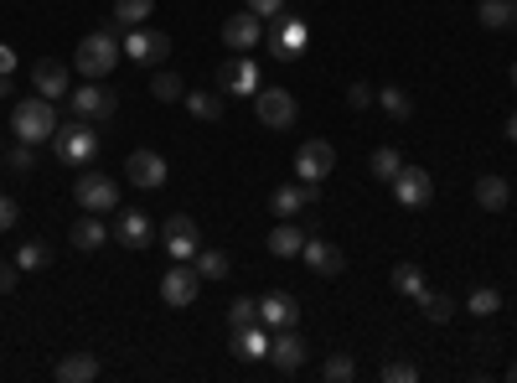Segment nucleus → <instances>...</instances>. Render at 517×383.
I'll list each match as a JSON object with an SVG mask.
<instances>
[{
	"instance_id": "obj_1",
	"label": "nucleus",
	"mask_w": 517,
	"mask_h": 383,
	"mask_svg": "<svg viewBox=\"0 0 517 383\" xmlns=\"http://www.w3.org/2000/svg\"><path fill=\"white\" fill-rule=\"evenodd\" d=\"M119 57H125V52H119L114 26H99V32H88V37L73 47V68H78L83 78H109Z\"/></svg>"
},
{
	"instance_id": "obj_2",
	"label": "nucleus",
	"mask_w": 517,
	"mask_h": 383,
	"mask_svg": "<svg viewBox=\"0 0 517 383\" xmlns=\"http://www.w3.org/2000/svg\"><path fill=\"white\" fill-rule=\"evenodd\" d=\"M11 130H16V140H26V145H42V140H52V130H57V109H52V99H21L16 109H11Z\"/></svg>"
},
{
	"instance_id": "obj_3",
	"label": "nucleus",
	"mask_w": 517,
	"mask_h": 383,
	"mask_svg": "<svg viewBox=\"0 0 517 383\" xmlns=\"http://www.w3.org/2000/svg\"><path fill=\"white\" fill-rule=\"evenodd\" d=\"M99 151V135L88 120H73V125H57L52 130V156L57 161H68V166H83V161H94Z\"/></svg>"
},
{
	"instance_id": "obj_4",
	"label": "nucleus",
	"mask_w": 517,
	"mask_h": 383,
	"mask_svg": "<svg viewBox=\"0 0 517 383\" xmlns=\"http://www.w3.org/2000/svg\"><path fill=\"white\" fill-rule=\"evenodd\" d=\"M73 197H78L83 213H114L119 208V182L104 176V171H83L73 182Z\"/></svg>"
},
{
	"instance_id": "obj_5",
	"label": "nucleus",
	"mask_w": 517,
	"mask_h": 383,
	"mask_svg": "<svg viewBox=\"0 0 517 383\" xmlns=\"http://www.w3.org/2000/svg\"><path fill=\"white\" fill-rule=\"evenodd\" d=\"M197 290H202L197 264H192V259H171V270L161 275V301L181 311V306H192V301H197Z\"/></svg>"
},
{
	"instance_id": "obj_6",
	"label": "nucleus",
	"mask_w": 517,
	"mask_h": 383,
	"mask_svg": "<svg viewBox=\"0 0 517 383\" xmlns=\"http://www.w3.org/2000/svg\"><path fill=\"white\" fill-rule=\"evenodd\" d=\"M331 166H337V145L331 140H300V151H295V176L300 182H326Z\"/></svg>"
},
{
	"instance_id": "obj_7",
	"label": "nucleus",
	"mask_w": 517,
	"mask_h": 383,
	"mask_svg": "<svg viewBox=\"0 0 517 383\" xmlns=\"http://www.w3.org/2000/svg\"><path fill=\"white\" fill-rule=\"evenodd\" d=\"M68 99H73L78 120H109V114L119 109V94H114V88H104V78H88L78 94H68Z\"/></svg>"
},
{
	"instance_id": "obj_8",
	"label": "nucleus",
	"mask_w": 517,
	"mask_h": 383,
	"mask_svg": "<svg viewBox=\"0 0 517 383\" xmlns=\"http://www.w3.org/2000/svg\"><path fill=\"white\" fill-rule=\"evenodd\" d=\"M254 114H259L264 130H290V125H295L290 88H259V94H254Z\"/></svg>"
},
{
	"instance_id": "obj_9",
	"label": "nucleus",
	"mask_w": 517,
	"mask_h": 383,
	"mask_svg": "<svg viewBox=\"0 0 517 383\" xmlns=\"http://www.w3.org/2000/svg\"><path fill=\"white\" fill-rule=\"evenodd\" d=\"M311 47V26L300 16H275V32H269V52L280 57V63H290V57H300Z\"/></svg>"
},
{
	"instance_id": "obj_10",
	"label": "nucleus",
	"mask_w": 517,
	"mask_h": 383,
	"mask_svg": "<svg viewBox=\"0 0 517 383\" xmlns=\"http://www.w3.org/2000/svg\"><path fill=\"white\" fill-rule=\"evenodd\" d=\"M259 42H264V16H254L249 6L223 21V47L228 52H254Z\"/></svg>"
},
{
	"instance_id": "obj_11",
	"label": "nucleus",
	"mask_w": 517,
	"mask_h": 383,
	"mask_svg": "<svg viewBox=\"0 0 517 383\" xmlns=\"http://www.w3.org/2000/svg\"><path fill=\"white\" fill-rule=\"evenodd\" d=\"M161 239H166V254H171V259H197V249H202V233H197V223H192L187 213H171V218L161 223Z\"/></svg>"
},
{
	"instance_id": "obj_12",
	"label": "nucleus",
	"mask_w": 517,
	"mask_h": 383,
	"mask_svg": "<svg viewBox=\"0 0 517 383\" xmlns=\"http://www.w3.org/2000/svg\"><path fill=\"white\" fill-rule=\"evenodd\" d=\"M393 197L404 202V208H424V202L435 197V182H430V171L424 166H399V176H393Z\"/></svg>"
},
{
	"instance_id": "obj_13",
	"label": "nucleus",
	"mask_w": 517,
	"mask_h": 383,
	"mask_svg": "<svg viewBox=\"0 0 517 383\" xmlns=\"http://www.w3.org/2000/svg\"><path fill=\"white\" fill-rule=\"evenodd\" d=\"M316 197H321L316 182H285V187L269 192V213L275 218H300V208H311Z\"/></svg>"
},
{
	"instance_id": "obj_14",
	"label": "nucleus",
	"mask_w": 517,
	"mask_h": 383,
	"mask_svg": "<svg viewBox=\"0 0 517 383\" xmlns=\"http://www.w3.org/2000/svg\"><path fill=\"white\" fill-rule=\"evenodd\" d=\"M119 52L135 57V63H161V57H171V37L166 32H145V26H130V37L119 42Z\"/></svg>"
},
{
	"instance_id": "obj_15",
	"label": "nucleus",
	"mask_w": 517,
	"mask_h": 383,
	"mask_svg": "<svg viewBox=\"0 0 517 383\" xmlns=\"http://www.w3.org/2000/svg\"><path fill=\"white\" fill-rule=\"evenodd\" d=\"M125 176H130L135 187L156 192V187H166V156H156V151H130V156H125Z\"/></svg>"
},
{
	"instance_id": "obj_16",
	"label": "nucleus",
	"mask_w": 517,
	"mask_h": 383,
	"mask_svg": "<svg viewBox=\"0 0 517 383\" xmlns=\"http://www.w3.org/2000/svg\"><path fill=\"white\" fill-rule=\"evenodd\" d=\"M259 321H264V327H295V321H300V301L290 296V290H269V296L259 301Z\"/></svg>"
},
{
	"instance_id": "obj_17",
	"label": "nucleus",
	"mask_w": 517,
	"mask_h": 383,
	"mask_svg": "<svg viewBox=\"0 0 517 383\" xmlns=\"http://www.w3.org/2000/svg\"><path fill=\"white\" fill-rule=\"evenodd\" d=\"M269 363H275L280 373H295L300 363H306V342H300L295 327H280V337H269Z\"/></svg>"
},
{
	"instance_id": "obj_18",
	"label": "nucleus",
	"mask_w": 517,
	"mask_h": 383,
	"mask_svg": "<svg viewBox=\"0 0 517 383\" xmlns=\"http://www.w3.org/2000/svg\"><path fill=\"white\" fill-rule=\"evenodd\" d=\"M223 88L238 99H254L259 94V68H254V57H228L223 63Z\"/></svg>"
},
{
	"instance_id": "obj_19",
	"label": "nucleus",
	"mask_w": 517,
	"mask_h": 383,
	"mask_svg": "<svg viewBox=\"0 0 517 383\" xmlns=\"http://www.w3.org/2000/svg\"><path fill=\"white\" fill-rule=\"evenodd\" d=\"M300 259H306V264H311V270H316L321 280H331V275H342V270H347L342 249H337V244H326V239H306V249H300Z\"/></svg>"
},
{
	"instance_id": "obj_20",
	"label": "nucleus",
	"mask_w": 517,
	"mask_h": 383,
	"mask_svg": "<svg viewBox=\"0 0 517 383\" xmlns=\"http://www.w3.org/2000/svg\"><path fill=\"white\" fill-rule=\"evenodd\" d=\"M300 249H306V228H300L295 218H280L275 228H269V254L275 259H300Z\"/></svg>"
},
{
	"instance_id": "obj_21",
	"label": "nucleus",
	"mask_w": 517,
	"mask_h": 383,
	"mask_svg": "<svg viewBox=\"0 0 517 383\" xmlns=\"http://www.w3.org/2000/svg\"><path fill=\"white\" fill-rule=\"evenodd\" d=\"M114 239L125 244V249H145L150 239H156V223H150L145 213H135V208H130V213H119V223H114Z\"/></svg>"
},
{
	"instance_id": "obj_22",
	"label": "nucleus",
	"mask_w": 517,
	"mask_h": 383,
	"mask_svg": "<svg viewBox=\"0 0 517 383\" xmlns=\"http://www.w3.org/2000/svg\"><path fill=\"white\" fill-rule=\"evenodd\" d=\"M52 378L57 383H94L99 378V358L94 352H68V358H57Z\"/></svg>"
},
{
	"instance_id": "obj_23",
	"label": "nucleus",
	"mask_w": 517,
	"mask_h": 383,
	"mask_svg": "<svg viewBox=\"0 0 517 383\" xmlns=\"http://www.w3.org/2000/svg\"><path fill=\"white\" fill-rule=\"evenodd\" d=\"M32 83H37V94H42V99H68V68H63V63H52V57L32 68Z\"/></svg>"
},
{
	"instance_id": "obj_24",
	"label": "nucleus",
	"mask_w": 517,
	"mask_h": 383,
	"mask_svg": "<svg viewBox=\"0 0 517 383\" xmlns=\"http://www.w3.org/2000/svg\"><path fill=\"white\" fill-rule=\"evenodd\" d=\"M233 352H238V358H249V363L269 358V327H264V321H254V327H238V332H233Z\"/></svg>"
},
{
	"instance_id": "obj_25",
	"label": "nucleus",
	"mask_w": 517,
	"mask_h": 383,
	"mask_svg": "<svg viewBox=\"0 0 517 383\" xmlns=\"http://www.w3.org/2000/svg\"><path fill=\"white\" fill-rule=\"evenodd\" d=\"M476 202H481L486 213H502L507 202H512V182H507V176H481V182H476Z\"/></svg>"
},
{
	"instance_id": "obj_26",
	"label": "nucleus",
	"mask_w": 517,
	"mask_h": 383,
	"mask_svg": "<svg viewBox=\"0 0 517 383\" xmlns=\"http://www.w3.org/2000/svg\"><path fill=\"white\" fill-rule=\"evenodd\" d=\"M481 26H486V32H512L517 6H512V0H481Z\"/></svg>"
},
{
	"instance_id": "obj_27",
	"label": "nucleus",
	"mask_w": 517,
	"mask_h": 383,
	"mask_svg": "<svg viewBox=\"0 0 517 383\" xmlns=\"http://www.w3.org/2000/svg\"><path fill=\"white\" fill-rule=\"evenodd\" d=\"M68 239H73V249H104V239H109V228L99 223V213H88L83 223H73V233H68Z\"/></svg>"
},
{
	"instance_id": "obj_28",
	"label": "nucleus",
	"mask_w": 517,
	"mask_h": 383,
	"mask_svg": "<svg viewBox=\"0 0 517 383\" xmlns=\"http://www.w3.org/2000/svg\"><path fill=\"white\" fill-rule=\"evenodd\" d=\"M414 306L424 311V321H435V327H445V321L455 316V301H450V296H440V290H419Z\"/></svg>"
},
{
	"instance_id": "obj_29",
	"label": "nucleus",
	"mask_w": 517,
	"mask_h": 383,
	"mask_svg": "<svg viewBox=\"0 0 517 383\" xmlns=\"http://www.w3.org/2000/svg\"><path fill=\"white\" fill-rule=\"evenodd\" d=\"M192 264H197V275H202V280H228V270H233V259H228L223 249H197V259H192Z\"/></svg>"
},
{
	"instance_id": "obj_30",
	"label": "nucleus",
	"mask_w": 517,
	"mask_h": 383,
	"mask_svg": "<svg viewBox=\"0 0 517 383\" xmlns=\"http://www.w3.org/2000/svg\"><path fill=\"white\" fill-rule=\"evenodd\" d=\"M156 0H114V26H145Z\"/></svg>"
},
{
	"instance_id": "obj_31",
	"label": "nucleus",
	"mask_w": 517,
	"mask_h": 383,
	"mask_svg": "<svg viewBox=\"0 0 517 383\" xmlns=\"http://www.w3.org/2000/svg\"><path fill=\"white\" fill-rule=\"evenodd\" d=\"M466 311L471 316H497L502 311V290L497 285H476L471 296H466Z\"/></svg>"
},
{
	"instance_id": "obj_32",
	"label": "nucleus",
	"mask_w": 517,
	"mask_h": 383,
	"mask_svg": "<svg viewBox=\"0 0 517 383\" xmlns=\"http://www.w3.org/2000/svg\"><path fill=\"white\" fill-rule=\"evenodd\" d=\"M393 290L414 301L419 290H424V270H419V264H393Z\"/></svg>"
},
{
	"instance_id": "obj_33",
	"label": "nucleus",
	"mask_w": 517,
	"mask_h": 383,
	"mask_svg": "<svg viewBox=\"0 0 517 383\" xmlns=\"http://www.w3.org/2000/svg\"><path fill=\"white\" fill-rule=\"evenodd\" d=\"M16 264H21V275H26V270H47L52 254H47V244H42V239H26V244L16 249Z\"/></svg>"
},
{
	"instance_id": "obj_34",
	"label": "nucleus",
	"mask_w": 517,
	"mask_h": 383,
	"mask_svg": "<svg viewBox=\"0 0 517 383\" xmlns=\"http://www.w3.org/2000/svg\"><path fill=\"white\" fill-rule=\"evenodd\" d=\"M373 104H383V109L393 114V120H409V114H414L409 94H404V88H393V83H388V88H378V99H373Z\"/></svg>"
},
{
	"instance_id": "obj_35",
	"label": "nucleus",
	"mask_w": 517,
	"mask_h": 383,
	"mask_svg": "<svg viewBox=\"0 0 517 383\" xmlns=\"http://www.w3.org/2000/svg\"><path fill=\"white\" fill-rule=\"evenodd\" d=\"M150 94H156L161 104H176V99H187V83H181L176 73H156L150 78Z\"/></svg>"
},
{
	"instance_id": "obj_36",
	"label": "nucleus",
	"mask_w": 517,
	"mask_h": 383,
	"mask_svg": "<svg viewBox=\"0 0 517 383\" xmlns=\"http://www.w3.org/2000/svg\"><path fill=\"white\" fill-rule=\"evenodd\" d=\"M181 104H187V109L197 114V120H207V125H212V120H223V99H218V94H187Z\"/></svg>"
},
{
	"instance_id": "obj_37",
	"label": "nucleus",
	"mask_w": 517,
	"mask_h": 383,
	"mask_svg": "<svg viewBox=\"0 0 517 383\" xmlns=\"http://www.w3.org/2000/svg\"><path fill=\"white\" fill-rule=\"evenodd\" d=\"M368 166H373V176H378V182H393L404 161H399V151H393V145H383V151H373V161H368Z\"/></svg>"
},
{
	"instance_id": "obj_38",
	"label": "nucleus",
	"mask_w": 517,
	"mask_h": 383,
	"mask_svg": "<svg viewBox=\"0 0 517 383\" xmlns=\"http://www.w3.org/2000/svg\"><path fill=\"white\" fill-rule=\"evenodd\" d=\"M254 321H259V301H249V296H243V301H233V306H228V332H238V327H254Z\"/></svg>"
},
{
	"instance_id": "obj_39",
	"label": "nucleus",
	"mask_w": 517,
	"mask_h": 383,
	"mask_svg": "<svg viewBox=\"0 0 517 383\" xmlns=\"http://www.w3.org/2000/svg\"><path fill=\"white\" fill-rule=\"evenodd\" d=\"M321 373H326V383H352V378H357V363L347 358V352H337V358H326Z\"/></svg>"
},
{
	"instance_id": "obj_40",
	"label": "nucleus",
	"mask_w": 517,
	"mask_h": 383,
	"mask_svg": "<svg viewBox=\"0 0 517 383\" xmlns=\"http://www.w3.org/2000/svg\"><path fill=\"white\" fill-rule=\"evenodd\" d=\"M378 378H383V383H419V368H414V363H383Z\"/></svg>"
},
{
	"instance_id": "obj_41",
	"label": "nucleus",
	"mask_w": 517,
	"mask_h": 383,
	"mask_svg": "<svg viewBox=\"0 0 517 383\" xmlns=\"http://www.w3.org/2000/svg\"><path fill=\"white\" fill-rule=\"evenodd\" d=\"M11 171H21V176H26V171H37V145H26V140H21L16 151H11Z\"/></svg>"
},
{
	"instance_id": "obj_42",
	"label": "nucleus",
	"mask_w": 517,
	"mask_h": 383,
	"mask_svg": "<svg viewBox=\"0 0 517 383\" xmlns=\"http://www.w3.org/2000/svg\"><path fill=\"white\" fill-rule=\"evenodd\" d=\"M373 99H378L373 83H352V88H347V104H352V109H368Z\"/></svg>"
},
{
	"instance_id": "obj_43",
	"label": "nucleus",
	"mask_w": 517,
	"mask_h": 383,
	"mask_svg": "<svg viewBox=\"0 0 517 383\" xmlns=\"http://www.w3.org/2000/svg\"><path fill=\"white\" fill-rule=\"evenodd\" d=\"M16 280H21V264L16 259H0V296H11Z\"/></svg>"
},
{
	"instance_id": "obj_44",
	"label": "nucleus",
	"mask_w": 517,
	"mask_h": 383,
	"mask_svg": "<svg viewBox=\"0 0 517 383\" xmlns=\"http://www.w3.org/2000/svg\"><path fill=\"white\" fill-rule=\"evenodd\" d=\"M249 11L264 16V21H275V16H285V0H249Z\"/></svg>"
},
{
	"instance_id": "obj_45",
	"label": "nucleus",
	"mask_w": 517,
	"mask_h": 383,
	"mask_svg": "<svg viewBox=\"0 0 517 383\" xmlns=\"http://www.w3.org/2000/svg\"><path fill=\"white\" fill-rule=\"evenodd\" d=\"M16 218H21V208H16V202H11L6 192H0V233H6V228H16Z\"/></svg>"
},
{
	"instance_id": "obj_46",
	"label": "nucleus",
	"mask_w": 517,
	"mask_h": 383,
	"mask_svg": "<svg viewBox=\"0 0 517 383\" xmlns=\"http://www.w3.org/2000/svg\"><path fill=\"white\" fill-rule=\"evenodd\" d=\"M0 73H16V52L11 47H0Z\"/></svg>"
},
{
	"instance_id": "obj_47",
	"label": "nucleus",
	"mask_w": 517,
	"mask_h": 383,
	"mask_svg": "<svg viewBox=\"0 0 517 383\" xmlns=\"http://www.w3.org/2000/svg\"><path fill=\"white\" fill-rule=\"evenodd\" d=\"M507 140H517V109L507 114Z\"/></svg>"
},
{
	"instance_id": "obj_48",
	"label": "nucleus",
	"mask_w": 517,
	"mask_h": 383,
	"mask_svg": "<svg viewBox=\"0 0 517 383\" xmlns=\"http://www.w3.org/2000/svg\"><path fill=\"white\" fill-rule=\"evenodd\" d=\"M507 378H512V383H517V363H512V368H507Z\"/></svg>"
},
{
	"instance_id": "obj_49",
	"label": "nucleus",
	"mask_w": 517,
	"mask_h": 383,
	"mask_svg": "<svg viewBox=\"0 0 517 383\" xmlns=\"http://www.w3.org/2000/svg\"><path fill=\"white\" fill-rule=\"evenodd\" d=\"M512 88H517V63H512Z\"/></svg>"
}]
</instances>
